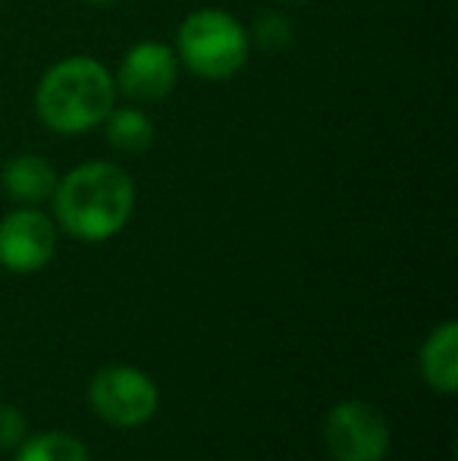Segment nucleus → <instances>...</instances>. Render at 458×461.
I'll return each mask as SVG.
<instances>
[{"label": "nucleus", "instance_id": "obj_2", "mask_svg": "<svg viewBox=\"0 0 458 461\" xmlns=\"http://www.w3.org/2000/svg\"><path fill=\"white\" fill-rule=\"evenodd\" d=\"M116 82L104 63L92 57H69L50 67L38 82L35 107L48 129L60 135H79L101 126L113 110Z\"/></svg>", "mask_w": 458, "mask_h": 461}, {"label": "nucleus", "instance_id": "obj_8", "mask_svg": "<svg viewBox=\"0 0 458 461\" xmlns=\"http://www.w3.org/2000/svg\"><path fill=\"white\" fill-rule=\"evenodd\" d=\"M421 376L434 393L440 395H455L458 389V323L446 321L424 339L421 355Z\"/></svg>", "mask_w": 458, "mask_h": 461}, {"label": "nucleus", "instance_id": "obj_11", "mask_svg": "<svg viewBox=\"0 0 458 461\" xmlns=\"http://www.w3.org/2000/svg\"><path fill=\"white\" fill-rule=\"evenodd\" d=\"M16 461H92V452L79 437L63 430H44L25 437L16 449Z\"/></svg>", "mask_w": 458, "mask_h": 461}, {"label": "nucleus", "instance_id": "obj_10", "mask_svg": "<svg viewBox=\"0 0 458 461\" xmlns=\"http://www.w3.org/2000/svg\"><path fill=\"white\" fill-rule=\"evenodd\" d=\"M104 135L107 141L116 148L120 154H145L148 148L154 145V122L148 120L141 110L135 107H120V110H111L104 116Z\"/></svg>", "mask_w": 458, "mask_h": 461}, {"label": "nucleus", "instance_id": "obj_5", "mask_svg": "<svg viewBox=\"0 0 458 461\" xmlns=\"http://www.w3.org/2000/svg\"><path fill=\"white\" fill-rule=\"evenodd\" d=\"M324 443L333 461H383L390 452V420L371 402H339L324 418Z\"/></svg>", "mask_w": 458, "mask_h": 461}, {"label": "nucleus", "instance_id": "obj_14", "mask_svg": "<svg viewBox=\"0 0 458 461\" xmlns=\"http://www.w3.org/2000/svg\"><path fill=\"white\" fill-rule=\"evenodd\" d=\"M88 4H116V0H88Z\"/></svg>", "mask_w": 458, "mask_h": 461}, {"label": "nucleus", "instance_id": "obj_12", "mask_svg": "<svg viewBox=\"0 0 458 461\" xmlns=\"http://www.w3.org/2000/svg\"><path fill=\"white\" fill-rule=\"evenodd\" d=\"M255 38L261 48L276 50L283 44L292 41V32H289V19H283L280 13H264L261 19L255 23Z\"/></svg>", "mask_w": 458, "mask_h": 461}, {"label": "nucleus", "instance_id": "obj_4", "mask_svg": "<svg viewBox=\"0 0 458 461\" xmlns=\"http://www.w3.org/2000/svg\"><path fill=\"white\" fill-rule=\"evenodd\" d=\"M88 402L104 424L132 430L157 414V383L132 365H107L88 383Z\"/></svg>", "mask_w": 458, "mask_h": 461}, {"label": "nucleus", "instance_id": "obj_3", "mask_svg": "<svg viewBox=\"0 0 458 461\" xmlns=\"http://www.w3.org/2000/svg\"><path fill=\"white\" fill-rule=\"evenodd\" d=\"M176 48L195 76L211 82L229 79L248 60L251 38L236 16L223 10H195L179 25Z\"/></svg>", "mask_w": 458, "mask_h": 461}, {"label": "nucleus", "instance_id": "obj_7", "mask_svg": "<svg viewBox=\"0 0 458 461\" xmlns=\"http://www.w3.org/2000/svg\"><path fill=\"white\" fill-rule=\"evenodd\" d=\"M179 76V57L166 44L157 41H139L126 50L116 73V86L122 95L135 101H160L173 92Z\"/></svg>", "mask_w": 458, "mask_h": 461}, {"label": "nucleus", "instance_id": "obj_1", "mask_svg": "<svg viewBox=\"0 0 458 461\" xmlns=\"http://www.w3.org/2000/svg\"><path fill=\"white\" fill-rule=\"evenodd\" d=\"M57 223L82 242H104L126 230L135 211V183L107 160L76 167L54 188Z\"/></svg>", "mask_w": 458, "mask_h": 461}, {"label": "nucleus", "instance_id": "obj_9", "mask_svg": "<svg viewBox=\"0 0 458 461\" xmlns=\"http://www.w3.org/2000/svg\"><path fill=\"white\" fill-rule=\"evenodd\" d=\"M0 185L19 204H41L54 194L57 188V173L38 154H19L0 173Z\"/></svg>", "mask_w": 458, "mask_h": 461}, {"label": "nucleus", "instance_id": "obj_13", "mask_svg": "<svg viewBox=\"0 0 458 461\" xmlns=\"http://www.w3.org/2000/svg\"><path fill=\"white\" fill-rule=\"evenodd\" d=\"M29 437L25 414L16 405L0 402V449H19V443Z\"/></svg>", "mask_w": 458, "mask_h": 461}, {"label": "nucleus", "instance_id": "obj_15", "mask_svg": "<svg viewBox=\"0 0 458 461\" xmlns=\"http://www.w3.org/2000/svg\"><path fill=\"white\" fill-rule=\"evenodd\" d=\"M292 4H301V0H292Z\"/></svg>", "mask_w": 458, "mask_h": 461}, {"label": "nucleus", "instance_id": "obj_6", "mask_svg": "<svg viewBox=\"0 0 458 461\" xmlns=\"http://www.w3.org/2000/svg\"><path fill=\"white\" fill-rule=\"evenodd\" d=\"M57 251V226L35 207H19L0 220V267L10 274H38Z\"/></svg>", "mask_w": 458, "mask_h": 461}]
</instances>
